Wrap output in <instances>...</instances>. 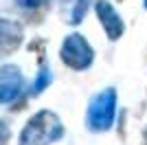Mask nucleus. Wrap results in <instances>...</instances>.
I'll return each mask as SVG.
<instances>
[{"mask_svg": "<svg viewBox=\"0 0 147 145\" xmlns=\"http://www.w3.org/2000/svg\"><path fill=\"white\" fill-rule=\"evenodd\" d=\"M92 48L90 44L84 40L81 35H68L64 40V46H61V60L66 62L70 68L75 70H84L92 64Z\"/></svg>", "mask_w": 147, "mask_h": 145, "instance_id": "obj_3", "label": "nucleus"}, {"mask_svg": "<svg viewBox=\"0 0 147 145\" xmlns=\"http://www.w3.org/2000/svg\"><path fill=\"white\" fill-rule=\"evenodd\" d=\"M9 136H11V132H9V127L0 121V145H7V141H9Z\"/></svg>", "mask_w": 147, "mask_h": 145, "instance_id": "obj_8", "label": "nucleus"}, {"mask_svg": "<svg viewBox=\"0 0 147 145\" xmlns=\"http://www.w3.org/2000/svg\"><path fill=\"white\" fill-rule=\"evenodd\" d=\"M44 0H18V5L22 7H37V5H42Z\"/></svg>", "mask_w": 147, "mask_h": 145, "instance_id": "obj_9", "label": "nucleus"}, {"mask_svg": "<svg viewBox=\"0 0 147 145\" xmlns=\"http://www.w3.org/2000/svg\"><path fill=\"white\" fill-rule=\"evenodd\" d=\"M114 112H117V92L108 88L92 99L86 119L88 127L90 130H108L114 121Z\"/></svg>", "mask_w": 147, "mask_h": 145, "instance_id": "obj_2", "label": "nucleus"}, {"mask_svg": "<svg viewBox=\"0 0 147 145\" xmlns=\"http://www.w3.org/2000/svg\"><path fill=\"white\" fill-rule=\"evenodd\" d=\"M49 81H51V75H49V70H42L40 75H37L35 84H33V95H37L40 90H44V88L49 86Z\"/></svg>", "mask_w": 147, "mask_h": 145, "instance_id": "obj_7", "label": "nucleus"}, {"mask_svg": "<svg viewBox=\"0 0 147 145\" xmlns=\"http://www.w3.org/2000/svg\"><path fill=\"white\" fill-rule=\"evenodd\" d=\"M64 127L53 112H37L20 134V145H49L61 139Z\"/></svg>", "mask_w": 147, "mask_h": 145, "instance_id": "obj_1", "label": "nucleus"}, {"mask_svg": "<svg viewBox=\"0 0 147 145\" xmlns=\"http://www.w3.org/2000/svg\"><path fill=\"white\" fill-rule=\"evenodd\" d=\"M24 79L16 66L0 68V103H13L18 97H22Z\"/></svg>", "mask_w": 147, "mask_h": 145, "instance_id": "obj_4", "label": "nucleus"}, {"mask_svg": "<svg viewBox=\"0 0 147 145\" xmlns=\"http://www.w3.org/2000/svg\"><path fill=\"white\" fill-rule=\"evenodd\" d=\"M145 7H147V0H145Z\"/></svg>", "mask_w": 147, "mask_h": 145, "instance_id": "obj_10", "label": "nucleus"}, {"mask_svg": "<svg viewBox=\"0 0 147 145\" xmlns=\"http://www.w3.org/2000/svg\"><path fill=\"white\" fill-rule=\"evenodd\" d=\"M97 16L101 18V24H103L105 33L110 35V40L121 37V33H123V22H121V18H119V13L114 11V7L108 5L105 0H99V2H97Z\"/></svg>", "mask_w": 147, "mask_h": 145, "instance_id": "obj_5", "label": "nucleus"}, {"mask_svg": "<svg viewBox=\"0 0 147 145\" xmlns=\"http://www.w3.org/2000/svg\"><path fill=\"white\" fill-rule=\"evenodd\" d=\"M20 42H22V29H20V24L0 18V55L16 51Z\"/></svg>", "mask_w": 147, "mask_h": 145, "instance_id": "obj_6", "label": "nucleus"}]
</instances>
